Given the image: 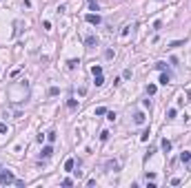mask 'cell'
<instances>
[{
    "label": "cell",
    "mask_w": 191,
    "mask_h": 188,
    "mask_svg": "<svg viewBox=\"0 0 191 188\" xmlns=\"http://www.w3.org/2000/svg\"><path fill=\"white\" fill-rule=\"evenodd\" d=\"M62 186H67V188H69V186H73V182H71V179L67 177V179H62Z\"/></svg>",
    "instance_id": "cell-20"
},
{
    "label": "cell",
    "mask_w": 191,
    "mask_h": 188,
    "mask_svg": "<svg viewBox=\"0 0 191 188\" xmlns=\"http://www.w3.org/2000/svg\"><path fill=\"white\" fill-rule=\"evenodd\" d=\"M67 106H69V109H76V106H78V102H76V100H73V98H71V100H69V102H67Z\"/></svg>",
    "instance_id": "cell-18"
},
{
    "label": "cell",
    "mask_w": 191,
    "mask_h": 188,
    "mask_svg": "<svg viewBox=\"0 0 191 188\" xmlns=\"http://www.w3.org/2000/svg\"><path fill=\"white\" fill-rule=\"evenodd\" d=\"M149 135H151V131H149V129H147V131H145V133H142V135H140V139H142V142H147V139H149Z\"/></svg>",
    "instance_id": "cell-15"
},
{
    "label": "cell",
    "mask_w": 191,
    "mask_h": 188,
    "mask_svg": "<svg viewBox=\"0 0 191 188\" xmlns=\"http://www.w3.org/2000/svg\"><path fill=\"white\" fill-rule=\"evenodd\" d=\"M85 20L89 22V25H100V22H102L100 13H87V16H85Z\"/></svg>",
    "instance_id": "cell-2"
},
{
    "label": "cell",
    "mask_w": 191,
    "mask_h": 188,
    "mask_svg": "<svg viewBox=\"0 0 191 188\" xmlns=\"http://www.w3.org/2000/svg\"><path fill=\"white\" fill-rule=\"evenodd\" d=\"M78 64H80L78 60H69V64H67V66H69V69H76V66H78Z\"/></svg>",
    "instance_id": "cell-16"
},
{
    "label": "cell",
    "mask_w": 191,
    "mask_h": 188,
    "mask_svg": "<svg viewBox=\"0 0 191 188\" xmlns=\"http://www.w3.org/2000/svg\"><path fill=\"white\" fill-rule=\"evenodd\" d=\"M96 115H107V109L105 106H98V109H96Z\"/></svg>",
    "instance_id": "cell-14"
},
{
    "label": "cell",
    "mask_w": 191,
    "mask_h": 188,
    "mask_svg": "<svg viewBox=\"0 0 191 188\" xmlns=\"http://www.w3.org/2000/svg\"><path fill=\"white\" fill-rule=\"evenodd\" d=\"M102 84H105V78L100 73V75H96V86H102Z\"/></svg>",
    "instance_id": "cell-13"
},
{
    "label": "cell",
    "mask_w": 191,
    "mask_h": 188,
    "mask_svg": "<svg viewBox=\"0 0 191 188\" xmlns=\"http://www.w3.org/2000/svg\"><path fill=\"white\" fill-rule=\"evenodd\" d=\"M91 73H93V75H100V73H102V66L93 64V66H91Z\"/></svg>",
    "instance_id": "cell-12"
},
{
    "label": "cell",
    "mask_w": 191,
    "mask_h": 188,
    "mask_svg": "<svg viewBox=\"0 0 191 188\" xmlns=\"http://www.w3.org/2000/svg\"><path fill=\"white\" fill-rule=\"evenodd\" d=\"M85 45H87V49H96V47H98V38H96V35H87Z\"/></svg>",
    "instance_id": "cell-3"
},
{
    "label": "cell",
    "mask_w": 191,
    "mask_h": 188,
    "mask_svg": "<svg viewBox=\"0 0 191 188\" xmlns=\"http://www.w3.org/2000/svg\"><path fill=\"white\" fill-rule=\"evenodd\" d=\"M73 166H76L73 159H67V162H65V170H67V173H73Z\"/></svg>",
    "instance_id": "cell-6"
},
{
    "label": "cell",
    "mask_w": 191,
    "mask_h": 188,
    "mask_svg": "<svg viewBox=\"0 0 191 188\" xmlns=\"http://www.w3.org/2000/svg\"><path fill=\"white\" fill-rule=\"evenodd\" d=\"M160 146H162V151H165V153H169V151H171V142H169V139H162Z\"/></svg>",
    "instance_id": "cell-8"
},
{
    "label": "cell",
    "mask_w": 191,
    "mask_h": 188,
    "mask_svg": "<svg viewBox=\"0 0 191 188\" xmlns=\"http://www.w3.org/2000/svg\"><path fill=\"white\" fill-rule=\"evenodd\" d=\"M169 82H171L169 73H162V75H160V84H165V86H167V84H169Z\"/></svg>",
    "instance_id": "cell-11"
},
{
    "label": "cell",
    "mask_w": 191,
    "mask_h": 188,
    "mask_svg": "<svg viewBox=\"0 0 191 188\" xmlns=\"http://www.w3.org/2000/svg\"><path fill=\"white\" fill-rule=\"evenodd\" d=\"M87 2H89V9H91V11H96V13L100 11V7H98V2H96V0H87Z\"/></svg>",
    "instance_id": "cell-10"
},
{
    "label": "cell",
    "mask_w": 191,
    "mask_h": 188,
    "mask_svg": "<svg viewBox=\"0 0 191 188\" xmlns=\"http://www.w3.org/2000/svg\"><path fill=\"white\" fill-rule=\"evenodd\" d=\"M122 78H125V80H129V78H131V69H127L125 73H122Z\"/></svg>",
    "instance_id": "cell-27"
},
{
    "label": "cell",
    "mask_w": 191,
    "mask_h": 188,
    "mask_svg": "<svg viewBox=\"0 0 191 188\" xmlns=\"http://www.w3.org/2000/svg\"><path fill=\"white\" fill-rule=\"evenodd\" d=\"M51 153H53V148H51V146H45V148H42V153H40V157H42V159H49Z\"/></svg>",
    "instance_id": "cell-4"
},
{
    "label": "cell",
    "mask_w": 191,
    "mask_h": 188,
    "mask_svg": "<svg viewBox=\"0 0 191 188\" xmlns=\"http://www.w3.org/2000/svg\"><path fill=\"white\" fill-rule=\"evenodd\" d=\"M133 122L136 124H145V113H136L133 115Z\"/></svg>",
    "instance_id": "cell-9"
},
{
    "label": "cell",
    "mask_w": 191,
    "mask_h": 188,
    "mask_svg": "<svg viewBox=\"0 0 191 188\" xmlns=\"http://www.w3.org/2000/svg\"><path fill=\"white\" fill-rule=\"evenodd\" d=\"M47 139H49V142H56V133H53V131H51V133H47Z\"/></svg>",
    "instance_id": "cell-24"
},
{
    "label": "cell",
    "mask_w": 191,
    "mask_h": 188,
    "mask_svg": "<svg viewBox=\"0 0 191 188\" xmlns=\"http://www.w3.org/2000/svg\"><path fill=\"white\" fill-rule=\"evenodd\" d=\"M100 139H102V142H105V139H109V131H102V133H100Z\"/></svg>",
    "instance_id": "cell-22"
},
{
    "label": "cell",
    "mask_w": 191,
    "mask_h": 188,
    "mask_svg": "<svg viewBox=\"0 0 191 188\" xmlns=\"http://www.w3.org/2000/svg\"><path fill=\"white\" fill-rule=\"evenodd\" d=\"M0 184H2V186H9V184H16V177H14V173H11V170H2V173H0Z\"/></svg>",
    "instance_id": "cell-1"
},
{
    "label": "cell",
    "mask_w": 191,
    "mask_h": 188,
    "mask_svg": "<svg viewBox=\"0 0 191 188\" xmlns=\"http://www.w3.org/2000/svg\"><path fill=\"white\" fill-rule=\"evenodd\" d=\"M105 166H107V170H113V173H116V170H118V168H120V164H118V162H116V159H113V162H107V164H105Z\"/></svg>",
    "instance_id": "cell-5"
},
{
    "label": "cell",
    "mask_w": 191,
    "mask_h": 188,
    "mask_svg": "<svg viewBox=\"0 0 191 188\" xmlns=\"http://www.w3.org/2000/svg\"><path fill=\"white\" fill-rule=\"evenodd\" d=\"M147 93H149V95L156 93V84H149V86H147Z\"/></svg>",
    "instance_id": "cell-17"
},
{
    "label": "cell",
    "mask_w": 191,
    "mask_h": 188,
    "mask_svg": "<svg viewBox=\"0 0 191 188\" xmlns=\"http://www.w3.org/2000/svg\"><path fill=\"white\" fill-rule=\"evenodd\" d=\"M167 117H169V119H173V117H176V109H171L169 113H167Z\"/></svg>",
    "instance_id": "cell-25"
},
{
    "label": "cell",
    "mask_w": 191,
    "mask_h": 188,
    "mask_svg": "<svg viewBox=\"0 0 191 188\" xmlns=\"http://www.w3.org/2000/svg\"><path fill=\"white\" fill-rule=\"evenodd\" d=\"M5 133H7V124L0 122V135H5Z\"/></svg>",
    "instance_id": "cell-19"
},
{
    "label": "cell",
    "mask_w": 191,
    "mask_h": 188,
    "mask_svg": "<svg viewBox=\"0 0 191 188\" xmlns=\"http://www.w3.org/2000/svg\"><path fill=\"white\" fill-rule=\"evenodd\" d=\"M58 93H60V91H58V86H51V89H49V95H58Z\"/></svg>",
    "instance_id": "cell-21"
},
{
    "label": "cell",
    "mask_w": 191,
    "mask_h": 188,
    "mask_svg": "<svg viewBox=\"0 0 191 188\" xmlns=\"http://www.w3.org/2000/svg\"><path fill=\"white\" fill-rule=\"evenodd\" d=\"M105 58H107V60H111V58H113V51L107 49V51H105Z\"/></svg>",
    "instance_id": "cell-23"
},
{
    "label": "cell",
    "mask_w": 191,
    "mask_h": 188,
    "mask_svg": "<svg viewBox=\"0 0 191 188\" xmlns=\"http://www.w3.org/2000/svg\"><path fill=\"white\" fill-rule=\"evenodd\" d=\"M129 31H131V27H125V29H122V38H127V35H129Z\"/></svg>",
    "instance_id": "cell-26"
},
{
    "label": "cell",
    "mask_w": 191,
    "mask_h": 188,
    "mask_svg": "<svg viewBox=\"0 0 191 188\" xmlns=\"http://www.w3.org/2000/svg\"><path fill=\"white\" fill-rule=\"evenodd\" d=\"M180 159H182L185 164H189V162H191V153H189V151H182V153H180Z\"/></svg>",
    "instance_id": "cell-7"
}]
</instances>
